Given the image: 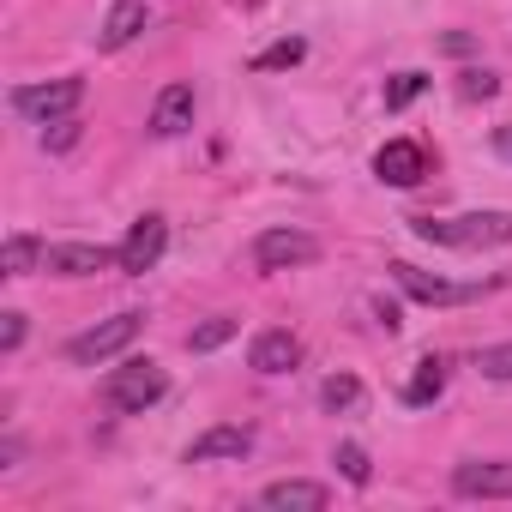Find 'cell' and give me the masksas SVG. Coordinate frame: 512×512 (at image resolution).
I'll list each match as a JSON object with an SVG mask.
<instances>
[{
    "label": "cell",
    "mask_w": 512,
    "mask_h": 512,
    "mask_svg": "<svg viewBox=\"0 0 512 512\" xmlns=\"http://www.w3.org/2000/svg\"><path fill=\"white\" fill-rule=\"evenodd\" d=\"M320 260V241L308 229H266L253 241V266L260 272H296V266H314Z\"/></svg>",
    "instance_id": "5"
},
{
    "label": "cell",
    "mask_w": 512,
    "mask_h": 512,
    "mask_svg": "<svg viewBox=\"0 0 512 512\" xmlns=\"http://www.w3.org/2000/svg\"><path fill=\"white\" fill-rule=\"evenodd\" d=\"M410 229L434 247H458V253H476V247H500L512 241V211H464V217H410Z\"/></svg>",
    "instance_id": "1"
},
{
    "label": "cell",
    "mask_w": 512,
    "mask_h": 512,
    "mask_svg": "<svg viewBox=\"0 0 512 512\" xmlns=\"http://www.w3.org/2000/svg\"><path fill=\"white\" fill-rule=\"evenodd\" d=\"M296 362H302V338L284 332V326H272L247 344V368H260V374H290Z\"/></svg>",
    "instance_id": "12"
},
{
    "label": "cell",
    "mask_w": 512,
    "mask_h": 512,
    "mask_svg": "<svg viewBox=\"0 0 512 512\" xmlns=\"http://www.w3.org/2000/svg\"><path fill=\"white\" fill-rule=\"evenodd\" d=\"M392 284L410 296V302H422V308H458V302H476L482 290L476 284H452V278H434V272H422V266H392Z\"/></svg>",
    "instance_id": "7"
},
{
    "label": "cell",
    "mask_w": 512,
    "mask_h": 512,
    "mask_svg": "<svg viewBox=\"0 0 512 512\" xmlns=\"http://www.w3.org/2000/svg\"><path fill=\"white\" fill-rule=\"evenodd\" d=\"M458 500H512V464L506 458H464L452 470Z\"/></svg>",
    "instance_id": "8"
},
{
    "label": "cell",
    "mask_w": 512,
    "mask_h": 512,
    "mask_svg": "<svg viewBox=\"0 0 512 512\" xmlns=\"http://www.w3.org/2000/svg\"><path fill=\"white\" fill-rule=\"evenodd\" d=\"M320 404H326L332 416H350V410H362V380H356V374H332V380L320 386Z\"/></svg>",
    "instance_id": "18"
},
{
    "label": "cell",
    "mask_w": 512,
    "mask_h": 512,
    "mask_svg": "<svg viewBox=\"0 0 512 512\" xmlns=\"http://www.w3.org/2000/svg\"><path fill=\"white\" fill-rule=\"evenodd\" d=\"M476 368H482V380H512V344H488L476 356Z\"/></svg>",
    "instance_id": "24"
},
{
    "label": "cell",
    "mask_w": 512,
    "mask_h": 512,
    "mask_svg": "<svg viewBox=\"0 0 512 512\" xmlns=\"http://www.w3.org/2000/svg\"><path fill=\"white\" fill-rule=\"evenodd\" d=\"M374 175H380L386 187H416V181L428 175V151H422L416 139H386L380 157H374Z\"/></svg>",
    "instance_id": "10"
},
{
    "label": "cell",
    "mask_w": 512,
    "mask_h": 512,
    "mask_svg": "<svg viewBox=\"0 0 512 512\" xmlns=\"http://www.w3.org/2000/svg\"><path fill=\"white\" fill-rule=\"evenodd\" d=\"M139 31H145V0H115L109 19H103V31H97V43L103 49H127Z\"/></svg>",
    "instance_id": "15"
},
{
    "label": "cell",
    "mask_w": 512,
    "mask_h": 512,
    "mask_svg": "<svg viewBox=\"0 0 512 512\" xmlns=\"http://www.w3.org/2000/svg\"><path fill=\"white\" fill-rule=\"evenodd\" d=\"M229 338H235V320H205V326L187 332V350L205 356V350H217V344H229Z\"/></svg>",
    "instance_id": "22"
},
{
    "label": "cell",
    "mask_w": 512,
    "mask_h": 512,
    "mask_svg": "<svg viewBox=\"0 0 512 512\" xmlns=\"http://www.w3.org/2000/svg\"><path fill=\"white\" fill-rule=\"evenodd\" d=\"M332 464H338V470H344V482H356V488H368V482H374V464H368V452H362L356 440H344V446L332 452Z\"/></svg>",
    "instance_id": "20"
},
{
    "label": "cell",
    "mask_w": 512,
    "mask_h": 512,
    "mask_svg": "<svg viewBox=\"0 0 512 512\" xmlns=\"http://www.w3.org/2000/svg\"><path fill=\"white\" fill-rule=\"evenodd\" d=\"M163 247H169V223H163L157 211H145V217L127 229V241H121V266H115V272H127V278H145V272L163 260Z\"/></svg>",
    "instance_id": "9"
},
{
    "label": "cell",
    "mask_w": 512,
    "mask_h": 512,
    "mask_svg": "<svg viewBox=\"0 0 512 512\" xmlns=\"http://www.w3.org/2000/svg\"><path fill=\"white\" fill-rule=\"evenodd\" d=\"M422 91H428V73H392V79H386V109L398 115V109H410Z\"/></svg>",
    "instance_id": "19"
},
{
    "label": "cell",
    "mask_w": 512,
    "mask_h": 512,
    "mask_svg": "<svg viewBox=\"0 0 512 512\" xmlns=\"http://www.w3.org/2000/svg\"><path fill=\"white\" fill-rule=\"evenodd\" d=\"M193 127V85H163L151 103V133L157 139H181Z\"/></svg>",
    "instance_id": "14"
},
{
    "label": "cell",
    "mask_w": 512,
    "mask_h": 512,
    "mask_svg": "<svg viewBox=\"0 0 512 512\" xmlns=\"http://www.w3.org/2000/svg\"><path fill=\"white\" fill-rule=\"evenodd\" d=\"M494 151H500V157L512 163V127H494Z\"/></svg>",
    "instance_id": "27"
},
{
    "label": "cell",
    "mask_w": 512,
    "mask_h": 512,
    "mask_svg": "<svg viewBox=\"0 0 512 512\" xmlns=\"http://www.w3.org/2000/svg\"><path fill=\"white\" fill-rule=\"evenodd\" d=\"M494 91H500V79H494V73H482V67H470V73L458 79V97H464V103H488Z\"/></svg>",
    "instance_id": "23"
},
{
    "label": "cell",
    "mask_w": 512,
    "mask_h": 512,
    "mask_svg": "<svg viewBox=\"0 0 512 512\" xmlns=\"http://www.w3.org/2000/svg\"><path fill=\"white\" fill-rule=\"evenodd\" d=\"M43 241L37 235H7V247H0V278H31L43 266Z\"/></svg>",
    "instance_id": "16"
},
{
    "label": "cell",
    "mask_w": 512,
    "mask_h": 512,
    "mask_svg": "<svg viewBox=\"0 0 512 512\" xmlns=\"http://www.w3.org/2000/svg\"><path fill=\"white\" fill-rule=\"evenodd\" d=\"M55 133H43V151H67V145H79V121L67 115V121H49Z\"/></svg>",
    "instance_id": "25"
},
{
    "label": "cell",
    "mask_w": 512,
    "mask_h": 512,
    "mask_svg": "<svg viewBox=\"0 0 512 512\" xmlns=\"http://www.w3.org/2000/svg\"><path fill=\"white\" fill-rule=\"evenodd\" d=\"M440 392H446V356H422L416 374H410V386H404V404L422 410V404H434Z\"/></svg>",
    "instance_id": "17"
},
{
    "label": "cell",
    "mask_w": 512,
    "mask_h": 512,
    "mask_svg": "<svg viewBox=\"0 0 512 512\" xmlns=\"http://www.w3.org/2000/svg\"><path fill=\"white\" fill-rule=\"evenodd\" d=\"M326 482H302V476H284V482H266L260 488V506L272 512H326Z\"/></svg>",
    "instance_id": "13"
},
{
    "label": "cell",
    "mask_w": 512,
    "mask_h": 512,
    "mask_svg": "<svg viewBox=\"0 0 512 512\" xmlns=\"http://www.w3.org/2000/svg\"><path fill=\"white\" fill-rule=\"evenodd\" d=\"M85 103V79H43V85H19L13 91V109L25 115V121H67L73 109Z\"/></svg>",
    "instance_id": "3"
},
{
    "label": "cell",
    "mask_w": 512,
    "mask_h": 512,
    "mask_svg": "<svg viewBox=\"0 0 512 512\" xmlns=\"http://www.w3.org/2000/svg\"><path fill=\"white\" fill-rule=\"evenodd\" d=\"M247 452H253V428L217 422V428H205V434L187 446V464H223V458H247Z\"/></svg>",
    "instance_id": "11"
},
{
    "label": "cell",
    "mask_w": 512,
    "mask_h": 512,
    "mask_svg": "<svg viewBox=\"0 0 512 512\" xmlns=\"http://www.w3.org/2000/svg\"><path fill=\"white\" fill-rule=\"evenodd\" d=\"M302 55H308V43H302V37H284V43H272L253 67H260V73H284V67H296Z\"/></svg>",
    "instance_id": "21"
},
{
    "label": "cell",
    "mask_w": 512,
    "mask_h": 512,
    "mask_svg": "<svg viewBox=\"0 0 512 512\" xmlns=\"http://www.w3.org/2000/svg\"><path fill=\"white\" fill-rule=\"evenodd\" d=\"M139 326H145V314H115V320H97L91 332H79V338L67 344V362H79V368L109 362V356H121V350L139 338Z\"/></svg>",
    "instance_id": "4"
},
{
    "label": "cell",
    "mask_w": 512,
    "mask_h": 512,
    "mask_svg": "<svg viewBox=\"0 0 512 512\" xmlns=\"http://www.w3.org/2000/svg\"><path fill=\"white\" fill-rule=\"evenodd\" d=\"M19 344H25V314H0V350L13 356Z\"/></svg>",
    "instance_id": "26"
},
{
    "label": "cell",
    "mask_w": 512,
    "mask_h": 512,
    "mask_svg": "<svg viewBox=\"0 0 512 512\" xmlns=\"http://www.w3.org/2000/svg\"><path fill=\"white\" fill-rule=\"evenodd\" d=\"M163 392H169V374L151 356H133V362L103 374V404L121 410V416H145L151 404H163Z\"/></svg>",
    "instance_id": "2"
},
{
    "label": "cell",
    "mask_w": 512,
    "mask_h": 512,
    "mask_svg": "<svg viewBox=\"0 0 512 512\" xmlns=\"http://www.w3.org/2000/svg\"><path fill=\"white\" fill-rule=\"evenodd\" d=\"M109 266H121V247L49 241V253H43V272H55V278H97V272H109Z\"/></svg>",
    "instance_id": "6"
}]
</instances>
